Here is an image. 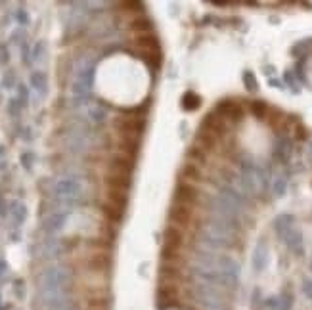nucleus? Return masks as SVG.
<instances>
[{
  "mask_svg": "<svg viewBox=\"0 0 312 310\" xmlns=\"http://www.w3.org/2000/svg\"><path fill=\"white\" fill-rule=\"evenodd\" d=\"M236 230H238L236 224H230V222L209 217V220H205L201 224V241H199V247L209 249V251H217V249L230 247L234 243Z\"/></svg>",
  "mask_w": 312,
  "mask_h": 310,
  "instance_id": "nucleus-1",
  "label": "nucleus"
},
{
  "mask_svg": "<svg viewBox=\"0 0 312 310\" xmlns=\"http://www.w3.org/2000/svg\"><path fill=\"white\" fill-rule=\"evenodd\" d=\"M239 182L241 188L249 193V195H261V193L267 190V173L258 167V165L251 163V161H243L241 169H239Z\"/></svg>",
  "mask_w": 312,
  "mask_h": 310,
  "instance_id": "nucleus-2",
  "label": "nucleus"
},
{
  "mask_svg": "<svg viewBox=\"0 0 312 310\" xmlns=\"http://www.w3.org/2000/svg\"><path fill=\"white\" fill-rule=\"evenodd\" d=\"M195 295L201 304H205L209 310H224L226 299H224V287L219 283L211 282H197L195 283Z\"/></svg>",
  "mask_w": 312,
  "mask_h": 310,
  "instance_id": "nucleus-3",
  "label": "nucleus"
},
{
  "mask_svg": "<svg viewBox=\"0 0 312 310\" xmlns=\"http://www.w3.org/2000/svg\"><path fill=\"white\" fill-rule=\"evenodd\" d=\"M134 48L151 67H159L161 65V46H159V40H157L155 35H151V33L138 35L134 38Z\"/></svg>",
  "mask_w": 312,
  "mask_h": 310,
  "instance_id": "nucleus-4",
  "label": "nucleus"
},
{
  "mask_svg": "<svg viewBox=\"0 0 312 310\" xmlns=\"http://www.w3.org/2000/svg\"><path fill=\"white\" fill-rule=\"evenodd\" d=\"M239 280V263L228 255L219 259V285L224 289H234Z\"/></svg>",
  "mask_w": 312,
  "mask_h": 310,
  "instance_id": "nucleus-5",
  "label": "nucleus"
},
{
  "mask_svg": "<svg viewBox=\"0 0 312 310\" xmlns=\"http://www.w3.org/2000/svg\"><path fill=\"white\" fill-rule=\"evenodd\" d=\"M199 190L193 186L192 182H182L176 186V195H175V203H180V205H188V207H193L199 203Z\"/></svg>",
  "mask_w": 312,
  "mask_h": 310,
  "instance_id": "nucleus-6",
  "label": "nucleus"
},
{
  "mask_svg": "<svg viewBox=\"0 0 312 310\" xmlns=\"http://www.w3.org/2000/svg\"><path fill=\"white\" fill-rule=\"evenodd\" d=\"M169 220L171 224L176 226V228H184V226H190L193 220V211L192 207L188 205H180V203H175L171 211H169Z\"/></svg>",
  "mask_w": 312,
  "mask_h": 310,
  "instance_id": "nucleus-7",
  "label": "nucleus"
},
{
  "mask_svg": "<svg viewBox=\"0 0 312 310\" xmlns=\"http://www.w3.org/2000/svg\"><path fill=\"white\" fill-rule=\"evenodd\" d=\"M182 239H184V234L180 228H176V226H167L165 232H163V243H165V249L169 253H175L178 251V247L182 245Z\"/></svg>",
  "mask_w": 312,
  "mask_h": 310,
  "instance_id": "nucleus-8",
  "label": "nucleus"
},
{
  "mask_svg": "<svg viewBox=\"0 0 312 310\" xmlns=\"http://www.w3.org/2000/svg\"><path fill=\"white\" fill-rule=\"evenodd\" d=\"M217 115H221L222 119H234V121H238V119L243 117V108L234 100H222L217 106Z\"/></svg>",
  "mask_w": 312,
  "mask_h": 310,
  "instance_id": "nucleus-9",
  "label": "nucleus"
},
{
  "mask_svg": "<svg viewBox=\"0 0 312 310\" xmlns=\"http://www.w3.org/2000/svg\"><path fill=\"white\" fill-rule=\"evenodd\" d=\"M293 153V144L287 136H280L274 144V157L280 163H287Z\"/></svg>",
  "mask_w": 312,
  "mask_h": 310,
  "instance_id": "nucleus-10",
  "label": "nucleus"
},
{
  "mask_svg": "<svg viewBox=\"0 0 312 310\" xmlns=\"http://www.w3.org/2000/svg\"><path fill=\"white\" fill-rule=\"evenodd\" d=\"M270 251H268V245L267 241L263 239V241H258L257 245H255V251H253V268L255 270H265L268 266V261H270Z\"/></svg>",
  "mask_w": 312,
  "mask_h": 310,
  "instance_id": "nucleus-11",
  "label": "nucleus"
},
{
  "mask_svg": "<svg viewBox=\"0 0 312 310\" xmlns=\"http://www.w3.org/2000/svg\"><path fill=\"white\" fill-rule=\"evenodd\" d=\"M282 241H284L291 251H295V253H301V251H303V234H301V230L297 228V226L287 230L285 236L282 237Z\"/></svg>",
  "mask_w": 312,
  "mask_h": 310,
  "instance_id": "nucleus-12",
  "label": "nucleus"
},
{
  "mask_svg": "<svg viewBox=\"0 0 312 310\" xmlns=\"http://www.w3.org/2000/svg\"><path fill=\"white\" fill-rule=\"evenodd\" d=\"M195 146L201 147L203 151H209V149L217 146V136L211 134L209 130H205L203 127H199L197 134H195Z\"/></svg>",
  "mask_w": 312,
  "mask_h": 310,
  "instance_id": "nucleus-13",
  "label": "nucleus"
},
{
  "mask_svg": "<svg viewBox=\"0 0 312 310\" xmlns=\"http://www.w3.org/2000/svg\"><path fill=\"white\" fill-rule=\"evenodd\" d=\"M295 226V219L291 217V215H280V217H276L274 220V230H276V234L280 236V239L285 236V232L289 228H293Z\"/></svg>",
  "mask_w": 312,
  "mask_h": 310,
  "instance_id": "nucleus-14",
  "label": "nucleus"
},
{
  "mask_svg": "<svg viewBox=\"0 0 312 310\" xmlns=\"http://www.w3.org/2000/svg\"><path fill=\"white\" fill-rule=\"evenodd\" d=\"M182 178L186 182H199L201 180V173H199V169H197V165L195 163H186L182 167Z\"/></svg>",
  "mask_w": 312,
  "mask_h": 310,
  "instance_id": "nucleus-15",
  "label": "nucleus"
},
{
  "mask_svg": "<svg viewBox=\"0 0 312 310\" xmlns=\"http://www.w3.org/2000/svg\"><path fill=\"white\" fill-rule=\"evenodd\" d=\"M201 106V98L195 94L193 90H188V92H184V96H182V108L186 111H193V110H197Z\"/></svg>",
  "mask_w": 312,
  "mask_h": 310,
  "instance_id": "nucleus-16",
  "label": "nucleus"
},
{
  "mask_svg": "<svg viewBox=\"0 0 312 310\" xmlns=\"http://www.w3.org/2000/svg\"><path fill=\"white\" fill-rule=\"evenodd\" d=\"M130 31H134L136 37L138 35H147V33H151V23L146 18H136L130 21Z\"/></svg>",
  "mask_w": 312,
  "mask_h": 310,
  "instance_id": "nucleus-17",
  "label": "nucleus"
},
{
  "mask_svg": "<svg viewBox=\"0 0 312 310\" xmlns=\"http://www.w3.org/2000/svg\"><path fill=\"white\" fill-rule=\"evenodd\" d=\"M285 188H287V178L285 174H276L274 180H272V192H274L276 197H282L285 193Z\"/></svg>",
  "mask_w": 312,
  "mask_h": 310,
  "instance_id": "nucleus-18",
  "label": "nucleus"
},
{
  "mask_svg": "<svg viewBox=\"0 0 312 310\" xmlns=\"http://www.w3.org/2000/svg\"><path fill=\"white\" fill-rule=\"evenodd\" d=\"M312 52V38H304V40H299L297 44H293V48H291V54L293 56H306Z\"/></svg>",
  "mask_w": 312,
  "mask_h": 310,
  "instance_id": "nucleus-19",
  "label": "nucleus"
},
{
  "mask_svg": "<svg viewBox=\"0 0 312 310\" xmlns=\"http://www.w3.org/2000/svg\"><path fill=\"white\" fill-rule=\"evenodd\" d=\"M251 111H253V115H255L257 119H267V117H268V111H270V108L267 106V101L255 100L253 104H251Z\"/></svg>",
  "mask_w": 312,
  "mask_h": 310,
  "instance_id": "nucleus-20",
  "label": "nucleus"
},
{
  "mask_svg": "<svg viewBox=\"0 0 312 310\" xmlns=\"http://www.w3.org/2000/svg\"><path fill=\"white\" fill-rule=\"evenodd\" d=\"M188 157L193 159V163L195 165L205 163V161H207V155H205V151H203L201 147H197V146H192L190 149H188Z\"/></svg>",
  "mask_w": 312,
  "mask_h": 310,
  "instance_id": "nucleus-21",
  "label": "nucleus"
},
{
  "mask_svg": "<svg viewBox=\"0 0 312 310\" xmlns=\"http://www.w3.org/2000/svg\"><path fill=\"white\" fill-rule=\"evenodd\" d=\"M243 84H245V88L251 92H255L258 88L257 77H255L253 71H245V73H243Z\"/></svg>",
  "mask_w": 312,
  "mask_h": 310,
  "instance_id": "nucleus-22",
  "label": "nucleus"
},
{
  "mask_svg": "<svg viewBox=\"0 0 312 310\" xmlns=\"http://www.w3.org/2000/svg\"><path fill=\"white\" fill-rule=\"evenodd\" d=\"M303 291H304V295L312 301V280H304Z\"/></svg>",
  "mask_w": 312,
  "mask_h": 310,
  "instance_id": "nucleus-23",
  "label": "nucleus"
},
{
  "mask_svg": "<svg viewBox=\"0 0 312 310\" xmlns=\"http://www.w3.org/2000/svg\"><path fill=\"white\" fill-rule=\"evenodd\" d=\"M285 81H287V84H289V86H297V82H295L293 73H289V71L285 73Z\"/></svg>",
  "mask_w": 312,
  "mask_h": 310,
  "instance_id": "nucleus-24",
  "label": "nucleus"
},
{
  "mask_svg": "<svg viewBox=\"0 0 312 310\" xmlns=\"http://www.w3.org/2000/svg\"><path fill=\"white\" fill-rule=\"evenodd\" d=\"M310 268H312V265H310Z\"/></svg>",
  "mask_w": 312,
  "mask_h": 310,
  "instance_id": "nucleus-25",
  "label": "nucleus"
}]
</instances>
